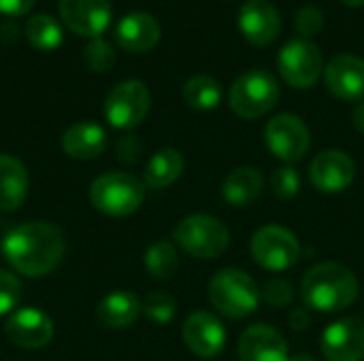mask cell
Segmentation results:
<instances>
[{
    "mask_svg": "<svg viewBox=\"0 0 364 361\" xmlns=\"http://www.w3.org/2000/svg\"><path fill=\"white\" fill-rule=\"evenodd\" d=\"M66 243L58 226L49 221H28L13 228L0 243L4 260L26 277L49 274L64 255Z\"/></svg>",
    "mask_w": 364,
    "mask_h": 361,
    "instance_id": "obj_1",
    "label": "cell"
},
{
    "mask_svg": "<svg viewBox=\"0 0 364 361\" xmlns=\"http://www.w3.org/2000/svg\"><path fill=\"white\" fill-rule=\"evenodd\" d=\"M356 274L341 264H318L307 270L301 283V296L307 309L318 313H341L358 298Z\"/></svg>",
    "mask_w": 364,
    "mask_h": 361,
    "instance_id": "obj_2",
    "label": "cell"
},
{
    "mask_svg": "<svg viewBox=\"0 0 364 361\" xmlns=\"http://www.w3.org/2000/svg\"><path fill=\"white\" fill-rule=\"evenodd\" d=\"M209 300L224 317L243 319L258 311L262 298L260 287L247 272L239 268H224L215 272L209 283Z\"/></svg>",
    "mask_w": 364,
    "mask_h": 361,
    "instance_id": "obj_3",
    "label": "cell"
},
{
    "mask_svg": "<svg viewBox=\"0 0 364 361\" xmlns=\"http://www.w3.org/2000/svg\"><path fill=\"white\" fill-rule=\"evenodd\" d=\"M90 200L109 217H126L143 204L145 183L128 172H105L90 185Z\"/></svg>",
    "mask_w": 364,
    "mask_h": 361,
    "instance_id": "obj_4",
    "label": "cell"
},
{
    "mask_svg": "<svg viewBox=\"0 0 364 361\" xmlns=\"http://www.w3.org/2000/svg\"><path fill=\"white\" fill-rule=\"evenodd\" d=\"M175 243L196 260H215L230 245L228 228L211 215H190L173 232Z\"/></svg>",
    "mask_w": 364,
    "mask_h": 361,
    "instance_id": "obj_5",
    "label": "cell"
},
{
    "mask_svg": "<svg viewBox=\"0 0 364 361\" xmlns=\"http://www.w3.org/2000/svg\"><path fill=\"white\" fill-rule=\"evenodd\" d=\"M279 100V83L269 70L243 72L230 87V106L243 119L267 115Z\"/></svg>",
    "mask_w": 364,
    "mask_h": 361,
    "instance_id": "obj_6",
    "label": "cell"
},
{
    "mask_svg": "<svg viewBox=\"0 0 364 361\" xmlns=\"http://www.w3.org/2000/svg\"><path fill=\"white\" fill-rule=\"evenodd\" d=\"M254 262L271 272H284L299 264L301 243L282 226H264L252 236L250 245Z\"/></svg>",
    "mask_w": 364,
    "mask_h": 361,
    "instance_id": "obj_7",
    "label": "cell"
},
{
    "mask_svg": "<svg viewBox=\"0 0 364 361\" xmlns=\"http://www.w3.org/2000/svg\"><path fill=\"white\" fill-rule=\"evenodd\" d=\"M151 96L141 81H122L105 98V117L117 130L136 128L149 113Z\"/></svg>",
    "mask_w": 364,
    "mask_h": 361,
    "instance_id": "obj_8",
    "label": "cell"
},
{
    "mask_svg": "<svg viewBox=\"0 0 364 361\" xmlns=\"http://www.w3.org/2000/svg\"><path fill=\"white\" fill-rule=\"evenodd\" d=\"M277 68L282 79L296 89H309L318 83L322 70H324V57L322 51L305 38L290 40L282 47L277 55Z\"/></svg>",
    "mask_w": 364,
    "mask_h": 361,
    "instance_id": "obj_9",
    "label": "cell"
},
{
    "mask_svg": "<svg viewBox=\"0 0 364 361\" xmlns=\"http://www.w3.org/2000/svg\"><path fill=\"white\" fill-rule=\"evenodd\" d=\"M264 143L277 160L290 166V164L301 162L307 155L309 145H311V134L301 117L282 113V115H275L267 123Z\"/></svg>",
    "mask_w": 364,
    "mask_h": 361,
    "instance_id": "obj_10",
    "label": "cell"
},
{
    "mask_svg": "<svg viewBox=\"0 0 364 361\" xmlns=\"http://www.w3.org/2000/svg\"><path fill=\"white\" fill-rule=\"evenodd\" d=\"M58 11L70 32L87 38H98L113 17L111 0H60Z\"/></svg>",
    "mask_w": 364,
    "mask_h": 361,
    "instance_id": "obj_11",
    "label": "cell"
},
{
    "mask_svg": "<svg viewBox=\"0 0 364 361\" xmlns=\"http://www.w3.org/2000/svg\"><path fill=\"white\" fill-rule=\"evenodd\" d=\"M356 177L354 160L337 149L322 151L309 164V179L314 187L322 194H341L346 191Z\"/></svg>",
    "mask_w": 364,
    "mask_h": 361,
    "instance_id": "obj_12",
    "label": "cell"
},
{
    "mask_svg": "<svg viewBox=\"0 0 364 361\" xmlns=\"http://www.w3.org/2000/svg\"><path fill=\"white\" fill-rule=\"evenodd\" d=\"M322 355L326 361H363L364 319L346 317L328 326L322 334Z\"/></svg>",
    "mask_w": 364,
    "mask_h": 361,
    "instance_id": "obj_13",
    "label": "cell"
},
{
    "mask_svg": "<svg viewBox=\"0 0 364 361\" xmlns=\"http://www.w3.org/2000/svg\"><path fill=\"white\" fill-rule=\"evenodd\" d=\"M183 343L200 360H211L224 351L226 330L222 321L205 311L192 313L183 323Z\"/></svg>",
    "mask_w": 364,
    "mask_h": 361,
    "instance_id": "obj_14",
    "label": "cell"
},
{
    "mask_svg": "<svg viewBox=\"0 0 364 361\" xmlns=\"http://www.w3.org/2000/svg\"><path fill=\"white\" fill-rule=\"evenodd\" d=\"M326 89L339 100H364V60L358 55H335L324 68Z\"/></svg>",
    "mask_w": 364,
    "mask_h": 361,
    "instance_id": "obj_15",
    "label": "cell"
},
{
    "mask_svg": "<svg viewBox=\"0 0 364 361\" xmlns=\"http://www.w3.org/2000/svg\"><path fill=\"white\" fill-rule=\"evenodd\" d=\"M6 336L21 349H43L53 338V321L41 309L26 306L9 317Z\"/></svg>",
    "mask_w": 364,
    "mask_h": 361,
    "instance_id": "obj_16",
    "label": "cell"
},
{
    "mask_svg": "<svg viewBox=\"0 0 364 361\" xmlns=\"http://www.w3.org/2000/svg\"><path fill=\"white\" fill-rule=\"evenodd\" d=\"M241 34L256 47H267L282 32V17L269 0H247L239 13Z\"/></svg>",
    "mask_w": 364,
    "mask_h": 361,
    "instance_id": "obj_17",
    "label": "cell"
},
{
    "mask_svg": "<svg viewBox=\"0 0 364 361\" xmlns=\"http://www.w3.org/2000/svg\"><path fill=\"white\" fill-rule=\"evenodd\" d=\"M239 360L241 361H288L290 349L275 328L271 326H252L239 338Z\"/></svg>",
    "mask_w": 364,
    "mask_h": 361,
    "instance_id": "obj_18",
    "label": "cell"
},
{
    "mask_svg": "<svg viewBox=\"0 0 364 361\" xmlns=\"http://www.w3.org/2000/svg\"><path fill=\"white\" fill-rule=\"evenodd\" d=\"M162 36V28L158 19L149 13L134 11L124 15L115 26V40L122 49L130 53L151 51Z\"/></svg>",
    "mask_w": 364,
    "mask_h": 361,
    "instance_id": "obj_19",
    "label": "cell"
},
{
    "mask_svg": "<svg viewBox=\"0 0 364 361\" xmlns=\"http://www.w3.org/2000/svg\"><path fill=\"white\" fill-rule=\"evenodd\" d=\"M107 147V132L94 121L73 123L62 134V149L75 160H94Z\"/></svg>",
    "mask_w": 364,
    "mask_h": 361,
    "instance_id": "obj_20",
    "label": "cell"
},
{
    "mask_svg": "<svg viewBox=\"0 0 364 361\" xmlns=\"http://www.w3.org/2000/svg\"><path fill=\"white\" fill-rule=\"evenodd\" d=\"M28 196V170L15 155L0 153V211L11 213Z\"/></svg>",
    "mask_w": 364,
    "mask_h": 361,
    "instance_id": "obj_21",
    "label": "cell"
},
{
    "mask_svg": "<svg viewBox=\"0 0 364 361\" xmlns=\"http://www.w3.org/2000/svg\"><path fill=\"white\" fill-rule=\"evenodd\" d=\"M141 315V302L130 291H111L105 296L96 306L98 321L109 330H124L130 328Z\"/></svg>",
    "mask_w": 364,
    "mask_h": 361,
    "instance_id": "obj_22",
    "label": "cell"
},
{
    "mask_svg": "<svg viewBox=\"0 0 364 361\" xmlns=\"http://www.w3.org/2000/svg\"><path fill=\"white\" fill-rule=\"evenodd\" d=\"M262 174L254 166L232 170L222 183V198L232 206H247L262 194Z\"/></svg>",
    "mask_w": 364,
    "mask_h": 361,
    "instance_id": "obj_23",
    "label": "cell"
},
{
    "mask_svg": "<svg viewBox=\"0 0 364 361\" xmlns=\"http://www.w3.org/2000/svg\"><path fill=\"white\" fill-rule=\"evenodd\" d=\"M186 168L183 155L177 149H160L145 166V185L151 189H162L173 185Z\"/></svg>",
    "mask_w": 364,
    "mask_h": 361,
    "instance_id": "obj_24",
    "label": "cell"
},
{
    "mask_svg": "<svg viewBox=\"0 0 364 361\" xmlns=\"http://www.w3.org/2000/svg\"><path fill=\"white\" fill-rule=\"evenodd\" d=\"M183 100L194 111H213L222 102V85L209 74H194L183 85Z\"/></svg>",
    "mask_w": 364,
    "mask_h": 361,
    "instance_id": "obj_25",
    "label": "cell"
},
{
    "mask_svg": "<svg viewBox=\"0 0 364 361\" xmlns=\"http://www.w3.org/2000/svg\"><path fill=\"white\" fill-rule=\"evenodd\" d=\"M23 30H26V36H28L30 45L36 47V49H41V51H53L64 40L62 26L51 15H45V13L32 15L26 21V28Z\"/></svg>",
    "mask_w": 364,
    "mask_h": 361,
    "instance_id": "obj_26",
    "label": "cell"
},
{
    "mask_svg": "<svg viewBox=\"0 0 364 361\" xmlns=\"http://www.w3.org/2000/svg\"><path fill=\"white\" fill-rule=\"evenodd\" d=\"M145 268L158 281L171 279L179 268V255H177L175 245L171 240L154 243L145 253Z\"/></svg>",
    "mask_w": 364,
    "mask_h": 361,
    "instance_id": "obj_27",
    "label": "cell"
},
{
    "mask_svg": "<svg viewBox=\"0 0 364 361\" xmlns=\"http://www.w3.org/2000/svg\"><path fill=\"white\" fill-rule=\"evenodd\" d=\"M141 311L147 315V319H151L154 323H171L175 313H177V300L166 294V291H151L143 304H141Z\"/></svg>",
    "mask_w": 364,
    "mask_h": 361,
    "instance_id": "obj_28",
    "label": "cell"
},
{
    "mask_svg": "<svg viewBox=\"0 0 364 361\" xmlns=\"http://www.w3.org/2000/svg\"><path fill=\"white\" fill-rule=\"evenodd\" d=\"M85 66L94 72H107L113 68L115 64V49L102 40L100 36L98 38H92L85 47H83V53H81Z\"/></svg>",
    "mask_w": 364,
    "mask_h": 361,
    "instance_id": "obj_29",
    "label": "cell"
},
{
    "mask_svg": "<svg viewBox=\"0 0 364 361\" xmlns=\"http://www.w3.org/2000/svg\"><path fill=\"white\" fill-rule=\"evenodd\" d=\"M271 187L277 198L290 200L301 191V174L292 166L277 168L271 177Z\"/></svg>",
    "mask_w": 364,
    "mask_h": 361,
    "instance_id": "obj_30",
    "label": "cell"
},
{
    "mask_svg": "<svg viewBox=\"0 0 364 361\" xmlns=\"http://www.w3.org/2000/svg\"><path fill=\"white\" fill-rule=\"evenodd\" d=\"M260 298L273 306V309H284V306H290L292 300H294V287L284 281V279H271L262 285L260 289Z\"/></svg>",
    "mask_w": 364,
    "mask_h": 361,
    "instance_id": "obj_31",
    "label": "cell"
},
{
    "mask_svg": "<svg viewBox=\"0 0 364 361\" xmlns=\"http://www.w3.org/2000/svg\"><path fill=\"white\" fill-rule=\"evenodd\" d=\"M19 298H21V283H19V279L13 272L0 268V317L11 313L17 306Z\"/></svg>",
    "mask_w": 364,
    "mask_h": 361,
    "instance_id": "obj_32",
    "label": "cell"
},
{
    "mask_svg": "<svg viewBox=\"0 0 364 361\" xmlns=\"http://www.w3.org/2000/svg\"><path fill=\"white\" fill-rule=\"evenodd\" d=\"M294 26H296V32L301 36H305V40H307L309 36H316L322 32L324 15L318 6H303L294 17Z\"/></svg>",
    "mask_w": 364,
    "mask_h": 361,
    "instance_id": "obj_33",
    "label": "cell"
},
{
    "mask_svg": "<svg viewBox=\"0 0 364 361\" xmlns=\"http://www.w3.org/2000/svg\"><path fill=\"white\" fill-rule=\"evenodd\" d=\"M117 155L124 162H136V157L141 155V143L136 136H124L117 143Z\"/></svg>",
    "mask_w": 364,
    "mask_h": 361,
    "instance_id": "obj_34",
    "label": "cell"
},
{
    "mask_svg": "<svg viewBox=\"0 0 364 361\" xmlns=\"http://www.w3.org/2000/svg\"><path fill=\"white\" fill-rule=\"evenodd\" d=\"M36 0H0V13L9 17H21L26 15Z\"/></svg>",
    "mask_w": 364,
    "mask_h": 361,
    "instance_id": "obj_35",
    "label": "cell"
},
{
    "mask_svg": "<svg viewBox=\"0 0 364 361\" xmlns=\"http://www.w3.org/2000/svg\"><path fill=\"white\" fill-rule=\"evenodd\" d=\"M309 323H311V313H309L307 306H305V309H294V311L290 313V326H292L294 330L303 332V330H307Z\"/></svg>",
    "mask_w": 364,
    "mask_h": 361,
    "instance_id": "obj_36",
    "label": "cell"
},
{
    "mask_svg": "<svg viewBox=\"0 0 364 361\" xmlns=\"http://www.w3.org/2000/svg\"><path fill=\"white\" fill-rule=\"evenodd\" d=\"M354 126H356V130L364 134V100L356 106V111H354Z\"/></svg>",
    "mask_w": 364,
    "mask_h": 361,
    "instance_id": "obj_37",
    "label": "cell"
},
{
    "mask_svg": "<svg viewBox=\"0 0 364 361\" xmlns=\"http://www.w3.org/2000/svg\"><path fill=\"white\" fill-rule=\"evenodd\" d=\"M288 361H318V360H316V357H311V355H307V353H299V355L290 357Z\"/></svg>",
    "mask_w": 364,
    "mask_h": 361,
    "instance_id": "obj_38",
    "label": "cell"
},
{
    "mask_svg": "<svg viewBox=\"0 0 364 361\" xmlns=\"http://www.w3.org/2000/svg\"><path fill=\"white\" fill-rule=\"evenodd\" d=\"M343 4H348V6H363L364 0H341Z\"/></svg>",
    "mask_w": 364,
    "mask_h": 361,
    "instance_id": "obj_39",
    "label": "cell"
}]
</instances>
